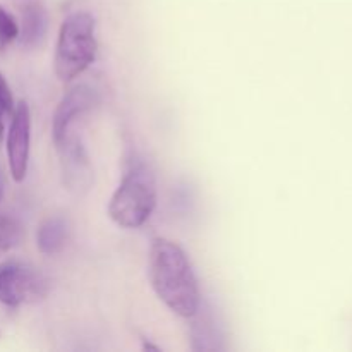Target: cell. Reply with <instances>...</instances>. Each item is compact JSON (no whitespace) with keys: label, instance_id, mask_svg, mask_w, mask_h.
Segmentation results:
<instances>
[{"label":"cell","instance_id":"7","mask_svg":"<svg viewBox=\"0 0 352 352\" xmlns=\"http://www.w3.org/2000/svg\"><path fill=\"white\" fill-rule=\"evenodd\" d=\"M62 158V177L64 186L74 195L88 191L93 181V170L85 146L76 136H67V140L58 146Z\"/></svg>","mask_w":352,"mask_h":352},{"label":"cell","instance_id":"5","mask_svg":"<svg viewBox=\"0 0 352 352\" xmlns=\"http://www.w3.org/2000/svg\"><path fill=\"white\" fill-rule=\"evenodd\" d=\"M31 146V112L26 102H19L14 107L7 133V160L10 175L16 182H23L28 174Z\"/></svg>","mask_w":352,"mask_h":352},{"label":"cell","instance_id":"4","mask_svg":"<svg viewBox=\"0 0 352 352\" xmlns=\"http://www.w3.org/2000/svg\"><path fill=\"white\" fill-rule=\"evenodd\" d=\"M50 282L36 268L23 263L0 265V302L7 306L33 305L47 298Z\"/></svg>","mask_w":352,"mask_h":352},{"label":"cell","instance_id":"14","mask_svg":"<svg viewBox=\"0 0 352 352\" xmlns=\"http://www.w3.org/2000/svg\"><path fill=\"white\" fill-rule=\"evenodd\" d=\"M0 195H2V186H0Z\"/></svg>","mask_w":352,"mask_h":352},{"label":"cell","instance_id":"6","mask_svg":"<svg viewBox=\"0 0 352 352\" xmlns=\"http://www.w3.org/2000/svg\"><path fill=\"white\" fill-rule=\"evenodd\" d=\"M96 102H98V96H96L95 89L86 85L74 86L62 96L60 103L55 109L54 120H52V138H54L55 146L58 148L67 140L72 122L79 116L91 110Z\"/></svg>","mask_w":352,"mask_h":352},{"label":"cell","instance_id":"1","mask_svg":"<svg viewBox=\"0 0 352 352\" xmlns=\"http://www.w3.org/2000/svg\"><path fill=\"white\" fill-rule=\"evenodd\" d=\"M148 274L157 298L175 315L192 318L199 311L201 292L191 261L177 243L155 239L148 256Z\"/></svg>","mask_w":352,"mask_h":352},{"label":"cell","instance_id":"2","mask_svg":"<svg viewBox=\"0 0 352 352\" xmlns=\"http://www.w3.org/2000/svg\"><path fill=\"white\" fill-rule=\"evenodd\" d=\"M96 57L95 19L89 12H72L58 30L54 69L58 81L71 82L81 76Z\"/></svg>","mask_w":352,"mask_h":352},{"label":"cell","instance_id":"3","mask_svg":"<svg viewBox=\"0 0 352 352\" xmlns=\"http://www.w3.org/2000/svg\"><path fill=\"white\" fill-rule=\"evenodd\" d=\"M157 206V179L146 165L124 175L109 203V215L122 229H138L150 220Z\"/></svg>","mask_w":352,"mask_h":352},{"label":"cell","instance_id":"13","mask_svg":"<svg viewBox=\"0 0 352 352\" xmlns=\"http://www.w3.org/2000/svg\"><path fill=\"white\" fill-rule=\"evenodd\" d=\"M3 117H7V113L0 109V143L3 140Z\"/></svg>","mask_w":352,"mask_h":352},{"label":"cell","instance_id":"11","mask_svg":"<svg viewBox=\"0 0 352 352\" xmlns=\"http://www.w3.org/2000/svg\"><path fill=\"white\" fill-rule=\"evenodd\" d=\"M19 38V24L10 12L0 6V50H6Z\"/></svg>","mask_w":352,"mask_h":352},{"label":"cell","instance_id":"9","mask_svg":"<svg viewBox=\"0 0 352 352\" xmlns=\"http://www.w3.org/2000/svg\"><path fill=\"white\" fill-rule=\"evenodd\" d=\"M48 30V14L41 3H30L23 10V26L19 28L21 45L34 48L43 41Z\"/></svg>","mask_w":352,"mask_h":352},{"label":"cell","instance_id":"8","mask_svg":"<svg viewBox=\"0 0 352 352\" xmlns=\"http://www.w3.org/2000/svg\"><path fill=\"white\" fill-rule=\"evenodd\" d=\"M69 239V223L62 217H48L40 223L36 232V246L47 256L60 253Z\"/></svg>","mask_w":352,"mask_h":352},{"label":"cell","instance_id":"12","mask_svg":"<svg viewBox=\"0 0 352 352\" xmlns=\"http://www.w3.org/2000/svg\"><path fill=\"white\" fill-rule=\"evenodd\" d=\"M0 107H2L7 116H12L14 107H16L14 105V96L12 91H10V86L2 76V72H0Z\"/></svg>","mask_w":352,"mask_h":352},{"label":"cell","instance_id":"10","mask_svg":"<svg viewBox=\"0 0 352 352\" xmlns=\"http://www.w3.org/2000/svg\"><path fill=\"white\" fill-rule=\"evenodd\" d=\"M23 239V227L16 219L0 215V256L9 253Z\"/></svg>","mask_w":352,"mask_h":352}]
</instances>
